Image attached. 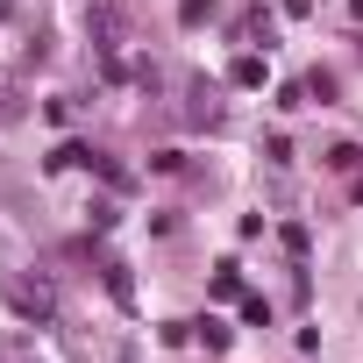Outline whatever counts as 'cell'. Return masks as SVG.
<instances>
[{
	"instance_id": "cell-1",
	"label": "cell",
	"mask_w": 363,
	"mask_h": 363,
	"mask_svg": "<svg viewBox=\"0 0 363 363\" xmlns=\"http://www.w3.org/2000/svg\"><path fill=\"white\" fill-rule=\"evenodd\" d=\"M228 79H235V86H264V79H271V65L250 50V57H235V72H228Z\"/></svg>"
},
{
	"instance_id": "cell-2",
	"label": "cell",
	"mask_w": 363,
	"mask_h": 363,
	"mask_svg": "<svg viewBox=\"0 0 363 363\" xmlns=\"http://www.w3.org/2000/svg\"><path fill=\"white\" fill-rule=\"evenodd\" d=\"M107 292H114V306H135V278H128V264H107Z\"/></svg>"
},
{
	"instance_id": "cell-3",
	"label": "cell",
	"mask_w": 363,
	"mask_h": 363,
	"mask_svg": "<svg viewBox=\"0 0 363 363\" xmlns=\"http://www.w3.org/2000/svg\"><path fill=\"white\" fill-rule=\"evenodd\" d=\"M8 292H15V306H22V313H36V320L50 313V292H43V285H8Z\"/></svg>"
},
{
	"instance_id": "cell-4",
	"label": "cell",
	"mask_w": 363,
	"mask_h": 363,
	"mask_svg": "<svg viewBox=\"0 0 363 363\" xmlns=\"http://www.w3.org/2000/svg\"><path fill=\"white\" fill-rule=\"evenodd\" d=\"M214 292H221V299H242V271H235V264H214Z\"/></svg>"
},
{
	"instance_id": "cell-5",
	"label": "cell",
	"mask_w": 363,
	"mask_h": 363,
	"mask_svg": "<svg viewBox=\"0 0 363 363\" xmlns=\"http://www.w3.org/2000/svg\"><path fill=\"white\" fill-rule=\"evenodd\" d=\"M328 164H335V171H356V164H363V150H356V143H335V150H328Z\"/></svg>"
},
{
	"instance_id": "cell-6",
	"label": "cell",
	"mask_w": 363,
	"mask_h": 363,
	"mask_svg": "<svg viewBox=\"0 0 363 363\" xmlns=\"http://www.w3.org/2000/svg\"><path fill=\"white\" fill-rule=\"evenodd\" d=\"M178 15H186V29H200V22L214 15V0H178Z\"/></svg>"
}]
</instances>
